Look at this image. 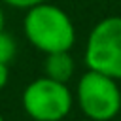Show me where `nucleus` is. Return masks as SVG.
<instances>
[{"label":"nucleus","mask_w":121,"mask_h":121,"mask_svg":"<svg viewBox=\"0 0 121 121\" xmlns=\"http://www.w3.org/2000/svg\"><path fill=\"white\" fill-rule=\"evenodd\" d=\"M23 32L30 45L42 53L70 51L76 42V26L70 15L49 2H42L25 13Z\"/></svg>","instance_id":"obj_1"},{"label":"nucleus","mask_w":121,"mask_h":121,"mask_svg":"<svg viewBox=\"0 0 121 121\" xmlns=\"http://www.w3.org/2000/svg\"><path fill=\"white\" fill-rule=\"evenodd\" d=\"M85 66L106 74L113 79H121V17L112 15L98 21L85 43Z\"/></svg>","instance_id":"obj_2"},{"label":"nucleus","mask_w":121,"mask_h":121,"mask_svg":"<svg viewBox=\"0 0 121 121\" xmlns=\"http://www.w3.org/2000/svg\"><path fill=\"white\" fill-rule=\"evenodd\" d=\"M21 104L34 121H62L74 106V95L66 83L42 76L25 87Z\"/></svg>","instance_id":"obj_3"},{"label":"nucleus","mask_w":121,"mask_h":121,"mask_svg":"<svg viewBox=\"0 0 121 121\" xmlns=\"http://www.w3.org/2000/svg\"><path fill=\"white\" fill-rule=\"evenodd\" d=\"M76 100L85 117L93 121H110L121 110V89L117 79L87 70L78 81Z\"/></svg>","instance_id":"obj_4"},{"label":"nucleus","mask_w":121,"mask_h":121,"mask_svg":"<svg viewBox=\"0 0 121 121\" xmlns=\"http://www.w3.org/2000/svg\"><path fill=\"white\" fill-rule=\"evenodd\" d=\"M74 59L70 55V51H57V53H47L45 55V62H43V76L60 81V83H68V79L74 76Z\"/></svg>","instance_id":"obj_5"},{"label":"nucleus","mask_w":121,"mask_h":121,"mask_svg":"<svg viewBox=\"0 0 121 121\" xmlns=\"http://www.w3.org/2000/svg\"><path fill=\"white\" fill-rule=\"evenodd\" d=\"M15 53H17V43H15L13 36L8 34L6 30H2L0 32V62L9 64L15 57Z\"/></svg>","instance_id":"obj_6"},{"label":"nucleus","mask_w":121,"mask_h":121,"mask_svg":"<svg viewBox=\"0 0 121 121\" xmlns=\"http://www.w3.org/2000/svg\"><path fill=\"white\" fill-rule=\"evenodd\" d=\"M0 2H4L6 6H9V8H15V9H30V8H34V6H38V4H42V2H47V0H0Z\"/></svg>","instance_id":"obj_7"},{"label":"nucleus","mask_w":121,"mask_h":121,"mask_svg":"<svg viewBox=\"0 0 121 121\" xmlns=\"http://www.w3.org/2000/svg\"><path fill=\"white\" fill-rule=\"evenodd\" d=\"M8 79H9V68L6 62H0V91L8 85Z\"/></svg>","instance_id":"obj_8"},{"label":"nucleus","mask_w":121,"mask_h":121,"mask_svg":"<svg viewBox=\"0 0 121 121\" xmlns=\"http://www.w3.org/2000/svg\"><path fill=\"white\" fill-rule=\"evenodd\" d=\"M4 23H6V17H4V9L0 8V32L4 30Z\"/></svg>","instance_id":"obj_9"},{"label":"nucleus","mask_w":121,"mask_h":121,"mask_svg":"<svg viewBox=\"0 0 121 121\" xmlns=\"http://www.w3.org/2000/svg\"><path fill=\"white\" fill-rule=\"evenodd\" d=\"M0 121H4V117H2V113H0Z\"/></svg>","instance_id":"obj_10"}]
</instances>
